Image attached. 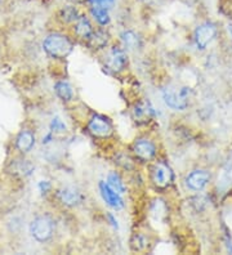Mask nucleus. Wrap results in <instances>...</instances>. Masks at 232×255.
Returning <instances> with one entry per match:
<instances>
[{
  "instance_id": "obj_10",
  "label": "nucleus",
  "mask_w": 232,
  "mask_h": 255,
  "mask_svg": "<svg viewBox=\"0 0 232 255\" xmlns=\"http://www.w3.org/2000/svg\"><path fill=\"white\" fill-rule=\"evenodd\" d=\"M211 175L209 173L204 170H195L192 171L191 174L186 179V184L189 187L190 190L192 191H200L203 190L208 183H209Z\"/></svg>"
},
{
  "instance_id": "obj_16",
  "label": "nucleus",
  "mask_w": 232,
  "mask_h": 255,
  "mask_svg": "<svg viewBox=\"0 0 232 255\" xmlns=\"http://www.w3.org/2000/svg\"><path fill=\"white\" fill-rule=\"evenodd\" d=\"M90 13H92L93 18L96 19L99 25L105 26L110 22V14H108V9H106V8L93 5L90 6Z\"/></svg>"
},
{
  "instance_id": "obj_27",
  "label": "nucleus",
  "mask_w": 232,
  "mask_h": 255,
  "mask_svg": "<svg viewBox=\"0 0 232 255\" xmlns=\"http://www.w3.org/2000/svg\"><path fill=\"white\" fill-rule=\"evenodd\" d=\"M0 3H1V0H0Z\"/></svg>"
},
{
  "instance_id": "obj_4",
  "label": "nucleus",
  "mask_w": 232,
  "mask_h": 255,
  "mask_svg": "<svg viewBox=\"0 0 232 255\" xmlns=\"http://www.w3.org/2000/svg\"><path fill=\"white\" fill-rule=\"evenodd\" d=\"M88 130L92 135L98 138L110 137L112 134V124L105 116L96 115L93 116L92 120L88 124Z\"/></svg>"
},
{
  "instance_id": "obj_7",
  "label": "nucleus",
  "mask_w": 232,
  "mask_h": 255,
  "mask_svg": "<svg viewBox=\"0 0 232 255\" xmlns=\"http://www.w3.org/2000/svg\"><path fill=\"white\" fill-rule=\"evenodd\" d=\"M128 63L127 54L125 50L120 47H114L108 52L107 59H106V65L111 71L120 72L125 69Z\"/></svg>"
},
{
  "instance_id": "obj_11",
  "label": "nucleus",
  "mask_w": 232,
  "mask_h": 255,
  "mask_svg": "<svg viewBox=\"0 0 232 255\" xmlns=\"http://www.w3.org/2000/svg\"><path fill=\"white\" fill-rule=\"evenodd\" d=\"M154 116V109L150 105L149 101H141L134 106L133 118L137 123L143 124V123L150 122Z\"/></svg>"
},
{
  "instance_id": "obj_5",
  "label": "nucleus",
  "mask_w": 232,
  "mask_h": 255,
  "mask_svg": "<svg viewBox=\"0 0 232 255\" xmlns=\"http://www.w3.org/2000/svg\"><path fill=\"white\" fill-rule=\"evenodd\" d=\"M217 35V26L213 22H204L195 30V41L200 49L207 48V45L213 40Z\"/></svg>"
},
{
  "instance_id": "obj_14",
  "label": "nucleus",
  "mask_w": 232,
  "mask_h": 255,
  "mask_svg": "<svg viewBox=\"0 0 232 255\" xmlns=\"http://www.w3.org/2000/svg\"><path fill=\"white\" fill-rule=\"evenodd\" d=\"M74 30L75 32H76L77 36L84 37V39H85V37H89L93 32V27L92 25H90L89 19L84 16H80L76 19Z\"/></svg>"
},
{
  "instance_id": "obj_3",
  "label": "nucleus",
  "mask_w": 232,
  "mask_h": 255,
  "mask_svg": "<svg viewBox=\"0 0 232 255\" xmlns=\"http://www.w3.org/2000/svg\"><path fill=\"white\" fill-rule=\"evenodd\" d=\"M30 232L31 236L39 243H44L46 240H49L53 235L52 219L45 217V215L37 217L30 224Z\"/></svg>"
},
{
  "instance_id": "obj_22",
  "label": "nucleus",
  "mask_w": 232,
  "mask_h": 255,
  "mask_svg": "<svg viewBox=\"0 0 232 255\" xmlns=\"http://www.w3.org/2000/svg\"><path fill=\"white\" fill-rule=\"evenodd\" d=\"M50 127H52L53 131H65V129H66L65 124H63V123H62L59 119H54V120L52 122V125H50Z\"/></svg>"
},
{
  "instance_id": "obj_8",
  "label": "nucleus",
  "mask_w": 232,
  "mask_h": 255,
  "mask_svg": "<svg viewBox=\"0 0 232 255\" xmlns=\"http://www.w3.org/2000/svg\"><path fill=\"white\" fill-rule=\"evenodd\" d=\"M99 192H101V196H102V199L105 200V202L110 208L119 210V209L124 206V201L120 197V193L112 190L111 187L108 186L107 183H105V182L99 183Z\"/></svg>"
},
{
  "instance_id": "obj_21",
  "label": "nucleus",
  "mask_w": 232,
  "mask_h": 255,
  "mask_svg": "<svg viewBox=\"0 0 232 255\" xmlns=\"http://www.w3.org/2000/svg\"><path fill=\"white\" fill-rule=\"evenodd\" d=\"M87 3L89 4L90 6H102V8H106V9L110 10L112 6H114L115 0H87Z\"/></svg>"
},
{
  "instance_id": "obj_9",
  "label": "nucleus",
  "mask_w": 232,
  "mask_h": 255,
  "mask_svg": "<svg viewBox=\"0 0 232 255\" xmlns=\"http://www.w3.org/2000/svg\"><path fill=\"white\" fill-rule=\"evenodd\" d=\"M133 151L138 159L143 161H149L156 153V147L149 139H138L133 146Z\"/></svg>"
},
{
  "instance_id": "obj_15",
  "label": "nucleus",
  "mask_w": 232,
  "mask_h": 255,
  "mask_svg": "<svg viewBox=\"0 0 232 255\" xmlns=\"http://www.w3.org/2000/svg\"><path fill=\"white\" fill-rule=\"evenodd\" d=\"M88 39H89V44L93 49H101L107 44L108 35L103 31H93Z\"/></svg>"
},
{
  "instance_id": "obj_25",
  "label": "nucleus",
  "mask_w": 232,
  "mask_h": 255,
  "mask_svg": "<svg viewBox=\"0 0 232 255\" xmlns=\"http://www.w3.org/2000/svg\"><path fill=\"white\" fill-rule=\"evenodd\" d=\"M108 219L111 221V224H112V226H114V227H118V223H116V221H115L112 215H108Z\"/></svg>"
},
{
  "instance_id": "obj_19",
  "label": "nucleus",
  "mask_w": 232,
  "mask_h": 255,
  "mask_svg": "<svg viewBox=\"0 0 232 255\" xmlns=\"http://www.w3.org/2000/svg\"><path fill=\"white\" fill-rule=\"evenodd\" d=\"M56 93L57 96L63 101H70L72 100V97H74V92H72V88L70 87L68 83L66 81H59L56 84Z\"/></svg>"
},
{
  "instance_id": "obj_1",
  "label": "nucleus",
  "mask_w": 232,
  "mask_h": 255,
  "mask_svg": "<svg viewBox=\"0 0 232 255\" xmlns=\"http://www.w3.org/2000/svg\"><path fill=\"white\" fill-rule=\"evenodd\" d=\"M45 52L53 58H66L72 52V43L62 34H50L43 43Z\"/></svg>"
},
{
  "instance_id": "obj_18",
  "label": "nucleus",
  "mask_w": 232,
  "mask_h": 255,
  "mask_svg": "<svg viewBox=\"0 0 232 255\" xmlns=\"http://www.w3.org/2000/svg\"><path fill=\"white\" fill-rule=\"evenodd\" d=\"M121 40L124 43V47L128 48V49H137L141 45V39L133 31L123 32L121 34Z\"/></svg>"
},
{
  "instance_id": "obj_20",
  "label": "nucleus",
  "mask_w": 232,
  "mask_h": 255,
  "mask_svg": "<svg viewBox=\"0 0 232 255\" xmlns=\"http://www.w3.org/2000/svg\"><path fill=\"white\" fill-rule=\"evenodd\" d=\"M79 12L75 6H65L63 9L61 10V18L65 22H76V19L79 18Z\"/></svg>"
},
{
  "instance_id": "obj_2",
  "label": "nucleus",
  "mask_w": 232,
  "mask_h": 255,
  "mask_svg": "<svg viewBox=\"0 0 232 255\" xmlns=\"http://www.w3.org/2000/svg\"><path fill=\"white\" fill-rule=\"evenodd\" d=\"M190 88L178 87V85H169L163 92V98H164L167 106L173 110H186L189 107L190 101Z\"/></svg>"
},
{
  "instance_id": "obj_26",
  "label": "nucleus",
  "mask_w": 232,
  "mask_h": 255,
  "mask_svg": "<svg viewBox=\"0 0 232 255\" xmlns=\"http://www.w3.org/2000/svg\"><path fill=\"white\" fill-rule=\"evenodd\" d=\"M147 1H152V0H147ZM154 1H155V0H154Z\"/></svg>"
},
{
  "instance_id": "obj_13",
  "label": "nucleus",
  "mask_w": 232,
  "mask_h": 255,
  "mask_svg": "<svg viewBox=\"0 0 232 255\" xmlns=\"http://www.w3.org/2000/svg\"><path fill=\"white\" fill-rule=\"evenodd\" d=\"M34 144H35V135L31 130H22L21 133L18 134L17 140H15V146H17V148L23 153L31 151V148L34 147Z\"/></svg>"
},
{
  "instance_id": "obj_23",
  "label": "nucleus",
  "mask_w": 232,
  "mask_h": 255,
  "mask_svg": "<svg viewBox=\"0 0 232 255\" xmlns=\"http://www.w3.org/2000/svg\"><path fill=\"white\" fill-rule=\"evenodd\" d=\"M134 239H136V243H138V245H136V249L137 250H142L143 248L146 246L145 237L141 236V235H136V236H134Z\"/></svg>"
},
{
  "instance_id": "obj_24",
  "label": "nucleus",
  "mask_w": 232,
  "mask_h": 255,
  "mask_svg": "<svg viewBox=\"0 0 232 255\" xmlns=\"http://www.w3.org/2000/svg\"><path fill=\"white\" fill-rule=\"evenodd\" d=\"M39 188H40V191L43 193H45L46 191L49 190L50 188V184H49V182H46V181H41L40 183H39Z\"/></svg>"
},
{
  "instance_id": "obj_12",
  "label": "nucleus",
  "mask_w": 232,
  "mask_h": 255,
  "mask_svg": "<svg viewBox=\"0 0 232 255\" xmlns=\"http://www.w3.org/2000/svg\"><path fill=\"white\" fill-rule=\"evenodd\" d=\"M58 197L61 200V202H63L65 205L67 206H75L77 204H80L81 200H83V196L81 193L74 188V187H65L59 190Z\"/></svg>"
},
{
  "instance_id": "obj_6",
  "label": "nucleus",
  "mask_w": 232,
  "mask_h": 255,
  "mask_svg": "<svg viewBox=\"0 0 232 255\" xmlns=\"http://www.w3.org/2000/svg\"><path fill=\"white\" fill-rule=\"evenodd\" d=\"M152 181H154L155 186L165 188L173 181V171L165 162H158V164H155L154 170H152Z\"/></svg>"
},
{
  "instance_id": "obj_17",
  "label": "nucleus",
  "mask_w": 232,
  "mask_h": 255,
  "mask_svg": "<svg viewBox=\"0 0 232 255\" xmlns=\"http://www.w3.org/2000/svg\"><path fill=\"white\" fill-rule=\"evenodd\" d=\"M107 184L111 187L112 190L116 191L118 193H120V195L127 191V187H125V184H124L123 179H121L120 175H119L116 171H112V173L108 174Z\"/></svg>"
}]
</instances>
